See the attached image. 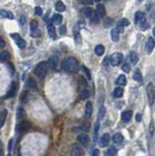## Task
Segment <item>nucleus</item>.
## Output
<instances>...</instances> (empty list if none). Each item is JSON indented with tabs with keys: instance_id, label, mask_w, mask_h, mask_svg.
I'll list each match as a JSON object with an SVG mask.
<instances>
[{
	"instance_id": "e433bc0d",
	"label": "nucleus",
	"mask_w": 155,
	"mask_h": 156,
	"mask_svg": "<svg viewBox=\"0 0 155 156\" xmlns=\"http://www.w3.org/2000/svg\"><path fill=\"white\" fill-rule=\"evenodd\" d=\"M74 40H75L76 43H78V44H79L80 42H81V36H80L79 31H78L77 29L74 30Z\"/></svg>"
},
{
	"instance_id": "5701e85b",
	"label": "nucleus",
	"mask_w": 155,
	"mask_h": 156,
	"mask_svg": "<svg viewBox=\"0 0 155 156\" xmlns=\"http://www.w3.org/2000/svg\"><path fill=\"white\" fill-rule=\"evenodd\" d=\"M52 22H53L55 25H61V22H63V16H61V14H56V15L53 16Z\"/></svg>"
},
{
	"instance_id": "c03bdc74",
	"label": "nucleus",
	"mask_w": 155,
	"mask_h": 156,
	"mask_svg": "<svg viewBox=\"0 0 155 156\" xmlns=\"http://www.w3.org/2000/svg\"><path fill=\"white\" fill-rule=\"evenodd\" d=\"M35 14L38 16H41L42 14H43V10L41 9V7H39V6H37V7H35Z\"/></svg>"
},
{
	"instance_id": "37998d69",
	"label": "nucleus",
	"mask_w": 155,
	"mask_h": 156,
	"mask_svg": "<svg viewBox=\"0 0 155 156\" xmlns=\"http://www.w3.org/2000/svg\"><path fill=\"white\" fill-rule=\"evenodd\" d=\"M38 27V23L36 21H32L31 23H30V29L31 30H34L36 29V28Z\"/></svg>"
},
{
	"instance_id": "39448f33",
	"label": "nucleus",
	"mask_w": 155,
	"mask_h": 156,
	"mask_svg": "<svg viewBox=\"0 0 155 156\" xmlns=\"http://www.w3.org/2000/svg\"><path fill=\"white\" fill-rule=\"evenodd\" d=\"M30 129V124H29V122H27V121H21L18 124V126H17V132H18L19 134H23V133H25V132H27L28 131V130Z\"/></svg>"
},
{
	"instance_id": "79ce46f5",
	"label": "nucleus",
	"mask_w": 155,
	"mask_h": 156,
	"mask_svg": "<svg viewBox=\"0 0 155 156\" xmlns=\"http://www.w3.org/2000/svg\"><path fill=\"white\" fill-rule=\"evenodd\" d=\"M82 69L84 70V72H85V74L87 75L88 79H91V72H90V70L88 69V68L86 67H84V65L82 67Z\"/></svg>"
},
{
	"instance_id": "6ab92c4d",
	"label": "nucleus",
	"mask_w": 155,
	"mask_h": 156,
	"mask_svg": "<svg viewBox=\"0 0 155 156\" xmlns=\"http://www.w3.org/2000/svg\"><path fill=\"white\" fill-rule=\"evenodd\" d=\"M126 83H127V79H126V76L124 74L119 75L118 78L116 79V84L119 85V86H125Z\"/></svg>"
},
{
	"instance_id": "ea45409f",
	"label": "nucleus",
	"mask_w": 155,
	"mask_h": 156,
	"mask_svg": "<svg viewBox=\"0 0 155 156\" xmlns=\"http://www.w3.org/2000/svg\"><path fill=\"white\" fill-rule=\"evenodd\" d=\"M122 69H123L125 72H130V70H131L130 63H124V65H122Z\"/></svg>"
},
{
	"instance_id": "72a5a7b5",
	"label": "nucleus",
	"mask_w": 155,
	"mask_h": 156,
	"mask_svg": "<svg viewBox=\"0 0 155 156\" xmlns=\"http://www.w3.org/2000/svg\"><path fill=\"white\" fill-rule=\"evenodd\" d=\"M104 115H106V108H104V106H101L99 111H98V118L99 119H102L104 117Z\"/></svg>"
},
{
	"instance_id": "9d476101",
	"label": "nucleus",
	"mask_w": 155,
	"mask_h": 156,
	"mask_svg": "<svg viewBox=\"0 0 155 156\" xmlns=\"http://www.w3.org/2000/svg\"><path fill=\"white\" fill-rule=\"evenodd\" d=\"M16 91H17V83L16 82H12L11 85H10V89H9L8 93L7 95L5 96L6 99H9V98H12L16 95Z\"/></svg>"
},
{
	"instance_id": "aec40b11",
	"label": "nucleus",
	"mask_w": 155,
	"mask_h": 156,
	"mask_svg": "<svg viewBox=\"0 0 155 156\" xmlns=\"http://www.w3.org/2000/svg\"><path fill=\"white\" fill-rule=\"evenodd\" d=\"M7 118V110L3 109L2 111H0V128H2L4 125V123L6 121Z\"/></svg>"
},
{
	"instance_id": "6e6d98bb",
	"label": "nucleus",
	"mask_w": 155,
	"mask_h": 156,
	"mask_svg": "<svg viewBox=\"0 0 155 156\" xmlns=\"http://www.w3.org/2000/svg\"><path fill=\"white\" fill-rule=\"evenodd\" d=\"M99 154H100L99 149H94V151L92 152V155H93V156H96V155H99Z\"/></svg>"
},
{
	"instance_id": "6e6552de",
	"label": "nucleus",
	"mask_w": 155,
	"mask_h": 156,
	"mask_svg": "<svg viewBox=\"0 0 155 156\" xmlns=\"http://www.w3.org/2000/svg\"><path fill=\"white\" fill-rule=\"evenodd\" d=\"M93 113V103L91 101H87L85 105V118L86 119H89L92 116Z\"/></svg>"
},
{
	"instance_id": "3c124183",
	"label": "nucleus",
	"mask_w": 155,
	"mask_h": 156,
	"mask_svg": "<svg viewBox=\"0 0 155 156\" xmlns=\"http://www.w3.org/2000/svg\"><path fill=\"white\" fill-rule=\"evenodd\" d=\"M5 46H6V43H5V41H4V39L0 37V49L4 48Z\"/></svg>"
},
{
	"instance_id": "052dcab7",
	"label": "nucleus",
	"mask_w": 155,
	"mask_h": 156,
	"mask_svg": "<svg viewBox=\"0 0 155 156\" xmlns=\"http://www.w3.org/2000/svg\"><path fill=\"white\" fill-rule=\"evenodd\" d=\"M94 1H96V2H98V3H99V2L102 1V0H94Z\"/></svg>"
},
{
	"instance_id": "ddd939ff",
	"label": "nucleus",
	"mask_w": 155,
	"mask_h": 156,
	"mask_svg": "<svg viewBox=\"0 0 155 156\" xmlns=\"http://www.w3.org/2000/svg\"><path fill=\"white\" fill-rule=\"evenodd\" d=\"M110 141V136H109V134H104V136L101 138V141H100V145L101 146H106L108 145V143Z\"/></svg>"
},
{
	"instance_id": "473e14b6",
	"label": "nucleus",
	"mask_w": 155,
	"mask_h": 156,
	"mask_svg": "<svg viewBox=\"0 0 155 156\" xmlns=\"http://www.w3.org/2000/svg\"><path fill=\"white\" fill-rule=\"evenodd\" d=\"M117 153V148L114 147V146H110V147L107 149V151L106 152V155H109V156H112V155H115Z\"/></svg>"
},
{
	"instance_id": "de8ad7c7",
	"label": "nucleus",
	"mask_w": 155,
	"mask_h": 156,
	"mask_svg": "<svg viewBox=\"0 0 155 156\" xmlns=\"http://www.w3.org/2000/svg\"><path fill=\"white\" fill-rule=\"evenodd\" d=\"M99 128H100V123L97 122L96 123V126H95V139H97V136H98V131H99Z\"/></svg>"
},
{
	"instance_id": "0eeeda50",
	"label": "nucleus",
	"mask_w": 155,
	"mask_h": 156,
	"mask_svg": "<svg viewBox=\"0 0 155 156\" xmlns=\"http://www.w3.org/2000/svg\"><path fill=\"white\" fill-rule=\"evenodd\" d=\"M59 63V58L57 56H51L48 60V65L51 69H56Z\"/></svg>"
},
{
	"instance_id": "4be33fe9",
	"label": "nucleus",
	"mask_w": 155,
	"mask_h": 156,
	"mask_svg": "<svg viewBox=\"0 0 155 156\" xmlns=\"http://www.w3.org/2000/svg\"><path fill=\"white\" fill-rule=\"evenodd\" d=\"M0 17H1V18L11 19V20H13L14 15L11 13V12H8V11H6V10H0Z\"/></svg>"
},
{
	"instance_id": "b1692460",
	"label": "nucleus",
	"mask_w": 155,
	"mask_h": 156,
	"mask_svg": "<svg viewBox=\"0 0 155 156\" xmlns=\"http://www.w3.org/2000/svg\"><path fill=\"white\" fill-rule=\"evenodd\" d=\"M15 41H16V44L18 45V47H19V48H21V49L25 48V46H27V43H25V40H23L21 36H19L18 38L15 39Z\"/></svg>"
},
{
	"instance_id": "49530a36",
	"label": "nucleus",
	"mask_w": 155,
	"mask_h": 156,
	"mask_svg": "<svg viewBox=\"0 0 155 156\" xmlns=\"http://www.w3.org/2000/svg\"><path fill=\"white\" fill-rule=\"evenodd\" d=\"M66 32V27L65 25H61V27H59V33H61V35H64Z\"/></svg>"
},
{
	"instance_id": "1a4fd4ad",
	"label": "nucleus",
	"mask_w": 155,
	"mask_h": 156,
	"mask_svg": "<svg viewBox=\"0 0 155 156\" xmlns=\"http://www.w3.org/2000/svg\"><path fill=\"white\" fill-rule=\"evenodd\" d=\"M155 47V41L153 40V38H150L146 41V44H145V50H146L147 54H151L152 51H153Z\"/></svg>"
},
{
	"instance_id": "2f4dec72",
	"label": "nucleus",
	"mask_w": 155,
	"mask_h": 156,
	"mask_svg": "<svg viewBox=\"0 0 155 156\" xmlns=\"http://www.w3.org/2000/svg\"><path fill=\"white\" fill-rule=\"evenodd\" d=\"M93 13H94V11H93V9L90 8V7H87V8L84 9V15H85V17L91 19V17L93 16Z\"/></svg>"
},
{
	"instance_id": "bf43d9fd",
	"label": "nucleus",
	"mask_w": 155,
	"mask_h": 156,
	"mask_svg": "<svg viewBox=\"0 0 155 156\" xmlns=\"http://www.w3.org/2000/svg\"><path fill=\"white\" fill-rule=\"evenodd\" d=\"M153 35H154V37H155V27L153 28Z\"/></svg>"
},
{
	"instance_id": "dca6fc26",
	"label": "nucleus",
	"mask_w": 155,
	"mask_h": 156,
	"mask_svg": "<svg viewBox=\"0 0 155 156\" xmlns=\"http://www.w3.org/2000/svg\"><path fill=\"white\" fill-rule=\"evenodd\" d=\"M129 60L131 61V63H132L133 65H137L138 61H139V56H138V54L136 53V52L132 51L129 54Z\"/></svg>"
},
{
	"instance_id": "13d9d810",
	"label": "nucleus",
	"mask_w": 155,
	"mask_h": 156,
	"mask_svg": "<svg viewBox=\"0 0 155 156\" xmlns=\"http://www.w3.org/2000/svg\"><path fill=\"white\" fill-rule=\"evenodd\" d=\"M0 154H3V151H2V143L0 141Z\"/></svg>"
},
{
	"instance_id": "7ed1b4c3",
	"label": "nucleus",
	"mask_w": 155,
	"mask_h": 156,
	"mask_svg": "<svg viewBox=\"0 0 155 156\" xmlns=\"http://www.w3.org/2000/svg\"><path fill=\"white\" fill-rule=\"evenodd\" d=\"M146 93H147V98H148V103L150 105L154 103L155 101V89L153 83H148L146 87Z\"/></svg>"
},
{
	"instance_id": "a878e982",
	"label": "nucleus",
	"mask_w": 155,
	"mask_h": 156,
	"mask_svg": "<svg viewBox=\"0 0 155 156\" xmlns=\"http://www.w3.org/2000/svg\"><path fill=\"white\" fill-rule=\"evenodd\" d=\"M123 93H124L123 88H121V87H116L113 92V97L114 98H121V97L123 96Z\"/></svg>"
},
{
	"instance_id": "f8f14e48",
	"label": "nucleus",
	"mask_w": 155,
	"mask_h": 156,
	"mask_svg": "<svg viewBox=\"0 0 155 156\" xmlns=\"http://www.w3.org/2000/svg\"><path fill=\"white\" fill-rule=\"evenodd\" d=\"M72 154L76 156H80L84 154V150H83L82 146L79 145H73L72 146Z\"/></svg>"
},
{
	"instance_id": "a18cd8bd",
	"label": "nucleus",
	"mask_w": 155,
	"mask_h": 156,
	"mask_svg": "<svg viewBox=\"0 0 155 156\" xmlns=\"http://www.w3.org/2000/svg\"><path fill=\"white\" fill-rule=\"evenodd\" d=\"M116 29L119 31V33H121V32H123L124 31V27L122 25H120V23H117V25H116Z\"/></svg>"
},
{
	"instance_id": "f03ea898",
	"label": "nucleus",
	"mask_w": 155,
	"mask_h": 156,
	"mask_svg": "<svg viewBox=\"0 0 155 156\" xmlns=\"http://www.w3.org/2000/svg\"><path fill=\"white\" fill-rule=\"evenodd\" d=\"M47 71H48V63L47 61H41L34 68V74L37 75L39 78H44L46 76Z\"/></svg>"
},
{
	"instance_id": "09e8293b",
	"label": "nucleus",
	"mask_w": 155,
	"mask_h": 156,
	"mask_svg": "<svg viewBox=\"0 0 155 156\" xmlns=\"http://www.w3.org/2000/svg\"><path fill=\"white\" fill-rule=\"evenodd\" d=\"M81 3L83 4H87V5H92L93 2H94V0H80Z\"/></svg>"
},
{
	"instance_id": "9b49d317",
	"label": "nucleus",
	"mask_w": 155,
	"mask_h": 156,
	"mask_svg": "<svg viewBox=\"0 0 155 156\" xmlns=\"http://www.w3.org/2000/svg\"><path fill=\"white\" fill-rule=\"evenodd\" d=\"M145 21V14L144 12H140V11H138L137 13L135 14V23L137 25H139L142 22Z\"/></svg>"
},
{
	"instance_id": "cd10ccee",
	"label": "nucleus",
	"mask_w": 155,
	"mask_h": 156,
	"mask_svg": "<svg viewBox=\"0 0 155 156\" xmlns=\"http://www.w3.org/2000/svg\"><path fill=\"white\" fill-rule=\"evenodd\" d=\"M10 58V54H9L8 51H4L0 54V61H7Z\"/></svg>"
},
{
	"instance_id": "f257e3e1",
	"label": "nucleus",
	"mask_w": 155,
	"mask_h": 156,
	"mask_svg": "<svg viewBox=\"0 0 155 156\" xmlns=\"http://www.w3.org/2000/svg\"><path fill=\"white\" fill-rule=\"evenodd\" d=\"M61 67H63V69L66 72H75L79 68V63L75 58L70 57V58L64 59L61 63Z\"/></svg>"
},
{
	"instance_id": "864d4df0",
	"label": "nucleus",
	"mask_w": 155,
	"mask_h": 156,
	"mask_svg": "<svg viewBox=\"0 0 155 156\" xmlns=\"http://www.w3.org/2000/svg\"><path fill=\"white\" fill-rule=\"evenodd\" d=\"M20 23L21 25H23L25 23V17H23V16H21V19H20Z\"/></svg>"
},
{
	"instance_id": "4468645a",
	"label": "nucleus",
	"mask_w": 155,
	"mask_h": 156,
	"mask_svg": "<svg viewBox=\"0 0 155 156\" xmlns=\"http://www.w3.org/2000/svg\"><path fill=\"white\" fill-rule=\"evenodd\" d=\"M132 110H126V111H123L122 114H121V118L124 122H129L132 118Z\"/></svg>"
},
{
	"instance_id": "393cba45",
	"label": "nucleus",
	"mask_w": 155,
	"mask_h": 156,
	"mask_svg": "<svg viewBox=\"0 0 155 156\" xmlns=\"http://www.w3.org/2000/svg\"><path fill=\"white\" fill-rule=\"evenodd\" d=\"M112 139H113L114 143H116V145H120V143H122V141H123L124 138H123L122 135L118 133V134H115V135H114Z\"/></svg>"
},
{
	"instance_id": "a19ab883",
	"label": "nucleus",
	"mask_w": 155,
	"mask_h": 156,
	"mask_svg": "<svg viewBox=\"0 0 155 156\" xmlns=\"http://www.w3.org/2000/svg\"><path fill=\"white\" fill-rule=\"evenodd\" d=\"M31 31H32L31 32V36L32 37H39L40 35H41V32H40L37 28H36V29H34V30H31Z\"/></svg>"
},
{
	"instance_id": "c85d7f7f",
	"label": "nucleus",
	"mask_w": 155,
	"mask_h": 156,
	"mask_svg": "<svg viewBox=\"0 0 155 156\" xmlns=\"http://www.w3.org/2000/svg\"><path fill=\"white\" fill-rule=\"evenodd\" d=\"M55 7H56V10L58 12H63L64 10H65V5L61 1H58L56 3V5H55Z\"/></svg>"
},
{
	"instance_id": "4d7b16f0",
	"label": "nucleus",
	"mask_w": 155,
	"mask_h": 156,
	"mask_svg": "<svg viewBox=\"0 0 155 156\" xmlns=\"http://www.w3.org/2000/svg\"><path fill=\"white\" fill-rule=\"evenodd\" d=\"M108 65V59L106 58L104 60V65Z\"/></svg>"
},
{
	"instance_id": "f3484780",
	"label": "nucleus",
	"mask_w": 155,
	"mask_h": 156,
	"mask_svg": "<svg viewBox=\"0 0 155 156\" xmlns=\"http://www.w3.org/2000/svg\"><path fill=\"white\" fill-rule=\"evenodd\" d=\"M110 36L113 42H118L119 41V31L116 29V27H114L111 29L110 31Z\"/></svg>"
},
{
	"instance_id": "a211bd4d",
	"label": "nucleus",
	"mask_w": 155,
	"mask_h": 156,
	"mask_svg": "<svg viewBox=\"0 0 155 156\" xmlns=\"http://www.w3.org/2000/svg\"><path fill=\"white\" fill-rule=\"evenodd\" d=\"M25 118V110H23V107H19L18 109H17V119L21 121V120H23Z\"/></svg>"
},
{
	"instance_id": "680f3d73",
	"label": "nucleus",
	"mask_w": 155,
	"mask_h": 156,
	"mask_svg": "<svg viewBox=\"0 0 155 156\" xmlns=\"http://www.w3.org/2000/svg\"><path fill=\"white\" fill-rule=\"evenodd\" d=\"M140 1H142V0H140Z\"/></svg>"
},
{
	"instance_id": "f704fd0d",
	"label": "nucleus",
	"mask_w": 155,
	"mask_h": 156,
	"mask_svg": "<svg viewBox=\"0 0 155 156\" xmlns=\"http://www.w3.org/2000/svg\"><path fill=\"white\" fill-rule=\"evenodd\" d=\"M89 97H90V93L88 90H83V91H81V93H80L81 100H87Z\"/></svg>"
},
{
	"instance_id": "8fccbe9b",
	"label": "nucleus",
	"mask_w": 155,
	"mask_h": 156,
	"mask_svg": "<svg viewBox=\"0 0 155 156\" xmlns=\"http://www.w3.org/2000/svg\"><path fill=\"white\" fill-rule=\"evenodd\" d=\"M142 23V29H146V28H148L149 27V25L145 21H144V22H142L140 23Z\"/></svg>"
},
{
	"instance_id": "58836bf2",
	"label": "nucleus",
	"mask_w": 155,
	"mask_h": 156,
	"mask_svg": "<svg viewBox=\"0 0 155 156\" xmlns=\"http://www.w3.org/2000/svg\"><path fill=\"white\" fill-rule=\"evenodd\" d=\"M119 23H120V25H122L124 27L130 25V22H129L127 19H122V20H120V21H119Z\"/></svg>"
},
{
	"instance_id": "423d86ee",
	"label": "nucleus",
	"mask_w": 155,
	"mask_h": 156,
	"mask_svg": "<svg viewBox=\"0 0 155 156\" xmlns=\"http://www.w3.org/2000/svg\"><path fill=\"white\" fill-rule=\"evenodd\" d=\"M77 141H79L82 145L87 146L90 143V139L88 137V135L86 134H80L77 136Z\"/></svg>"
},
{
	"instance_id": "c9c22d12",
	"label": "nucleus",
	"mask_w": 155,
	"mask_h": 156,
	"mask_svg": "<svg viewBox=\"0 0 155 156\" xmlns=\"http://www.w3.org/2000/svg\"><path fill=\"white\" fill-rule=\"evenodd\" d=\"M27 86L29 87L30 89H33V90H36L37 88V85H36V83H35V81L33 79H31V78H29V79L27 80Z\"/></svg>"
},
{
	"instance_id": "20e7f679",
	"label": "nucleus",
	"mask_w": 155,
	"mask_h": 156,
	"mask_svg": "<svg viewBox=\"0 0 155 156\" xmlns=\"http://www.w3.org/2000/svg\"><path fill=\"white\" fill-rule=\"evenodd\" d=\"M124 57L121 53H114L110 56V63L113 67H117L120 63H122Z\"/></svg>"
},
{
	"instance_id": "603ef678",
	"label": "nucleus",
	"mask_w": 155,
	"mask_h": 156,
	"mask_svg": "<svg viewBox=\"0 0 155 156\" xmlns=\"http://www.w3.org/2000/svg\"><path fill=\"white\" fill-rule=\"evenodd\" d=\"M12 148H13V139H10V141H9V145H8L9 151H11Z\"/></svg>"
},
{
	"instance_id": "bb28decb",
	"label": "nucleus",
	"mask_w": 155,
	"mask_h": 156,
	"mask_svg": "<svg viewBox=\"0 0 155 156\" xmlns=\"http://www.w3.org/2000/svg\"><path fill=\"white\" fill-rule=\"evenodd\" d=\"M95 53L97 56H102L104 54V47L102 45H97L96 48H95Z\"/></svg>"
},
{
	"instance_id": "4c0bfd02",
	"label": "nucleus",
	"mask_w": 155,
	"mask_h": 156,
	"mask_svg": "<svg viewBox=\"0 0 155 156\" xmlns=\"http://www.w3.org/2000/svg\"><path fill=\"white\" fill-rule=\"evenodd\" d=\"M100 18H101V16L98 14V12H95V13H93V16L91 17V20H92V22L97 23V22H99Z\"/></svg>"
},
{
	"instance_id": "412c9836",
	"label": "nucleus",
	"mask_w": 155,
	"mask_h": 156,
	"mask_svg": "<svg viewBox=\"0 0 155 156\" xmlns=\"http://www.w3.org/2000/svg\"><path fill=\"white\" fill-rule=\"evenodd\" d=\"M97 12L101 17H104L106 15V7H104V4L99 3L97 5Z\"/></svg>"
},
{
	"instance_id": "2eb2a0df",
	"label": "nucleus",
	"mask_w": 155,
	"mask_h": 156,
	"mask_svg": "<svg viewBox=\"0 0 155 156\" xmlns=\"http://www.w3.org/2000/svg\"><path fill=\"white\" fill-rule=\"evenodd\" d=\"M47 29H48V34L49 36L51 37L52 39H56L57 37V32H56V29H55V27L51 23H49L48 27H47Z\"/></svg>"
},
{
	"instance_id": "c756f323",
	"label": "nucleus",
	"mask_w": 155,
	"mask_h": 156,
	"mask_svg": "<svg viewBox=\"0 0 155 156\" xmlns=\"http://www.w3.org/2000/svg\"><path fill=\"white\" fill-rule=\"evenodd\" d=\"M113 25V20L111 18H109V17H106V19H104V27H110L111 25Z\"/></svg>"
},
{
	"instance_id": "5fc2aeb1",
	"label": "nucleus",
	"mask_w": 155,
	"mask_h": 156,
	"mask_svg": "<svg viewBox=\"0 0 155 156\" xmlns=\"http://www.w3.org/2000/svg\"><path fill=\"white\" fill-rule=\"evenodd\" d=\"M136 121H137V122H140V121H142V115H140V113H139V114L136 115Z\"/></svg>"
},
{
	"instance_id": "7c9ffc66",
	"label": "nucleus",
	"mask_w": 155,
	"mask_h": 156,
	"mask_svg": "<svg viewBox=\"0 0 155 156\" xmlns=\"http://www.w3.org/2000/svg\"><path fill=\"white\" fill-rule=\"evenodd\" d=\"M133 78L135 79V81L137 82H142V73H140V71H139V70H137L134 75H133Z\"/></svg>"
}]
</instances>
